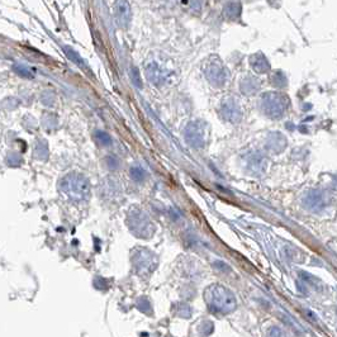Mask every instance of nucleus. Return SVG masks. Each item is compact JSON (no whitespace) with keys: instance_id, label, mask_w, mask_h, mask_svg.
<instances>
[{"instance_id":"4","label":"nucleus","mask_w":337,"mask_h":337,"mask_svg":"<svg viewBox=\"0 0 337 337\" xmlns=\"http://www.w3.org/2000/svg\"><path fill=\"white\" fill-rule=\"evenodd\" d=\"M131 175H132V178L135 179L136 181H142L144 179V176H146V174H144L143 168H133L132 170H131Z\"/></svg>"},{"instance_id":"3","label":"nucleus","mask_w":337,"mask_h":337,"mask_svg":"<svg viewBox=\"0 0 337 337\" xmlns=\"http://www.w3.org/2000/svg\"><path fill=\"white\" fill-rule=\"evenodd\" d=\"M63 50H65V52H66V55H67V57H69L70 60L74 61V62H76V63H78V65H80V66H82V65H83V60H82V58H80V56H79V55L76 54V52L74 51V50H72V48L65 47V48H63Z\"/></svg>"},{"instance_id":"5","label":"nucleus","mask_w":337,"mask_h":337,"mask_svg":"<svg viewBox=\"0 0 337 337\" xmlns=\"http://www.w3.org/2000/svg\"><path fill=\"white\" fill-rule=\"evenodd\" d=\"M14 70L18 72L19 75H22V76H27V78H30V76H32V74H30L29 70H28L27 67H24L23 65H15Z\"/></svg>"},{"instance_id":"1","label":"nucleus","mask_w":337,"mask_h":337,"mask_svg":"<svg viewBox=\"0 0 337 337\" xmlns=\"http://www.w3.org/2000/svg\"><path fill=\"white\" fill-rule=\"evenodd\" d=\"M114 14L118 19V23L126 26L131 19V12L130 5L126 0H117V3L114 4Z\"/></svg>"},{"instance_id":"2","label":"nucleus","mask_w":337,"mask_h":337,"mask_svg":"<svg viewBox=\"0 0 337 337\" xmlns=\"http://www.w3.org/2000/svg\"><path fill=\"white\" fill-rule=\"evenodd\" d=\"M95 137H96V140H98V142H99L102 146H108V144L112 143L111 136H109L108 133H106V132H102V131H99V132L95 133Z\"/></svg>"},{"instance_id":"6","label":"nucleus","mask_w":337,"mask_h":337,"mask_svg":"<svg viewBox=\"0 0 337 337\" xmlns=\"http://www.w3.org/2000/svg\"><path fill=\"white\" fill-rule=\"evenodd\" d=\"M108 163L112 168H114V165H117V160H115V157H109Z\"/></svg>"}]
</instances>
